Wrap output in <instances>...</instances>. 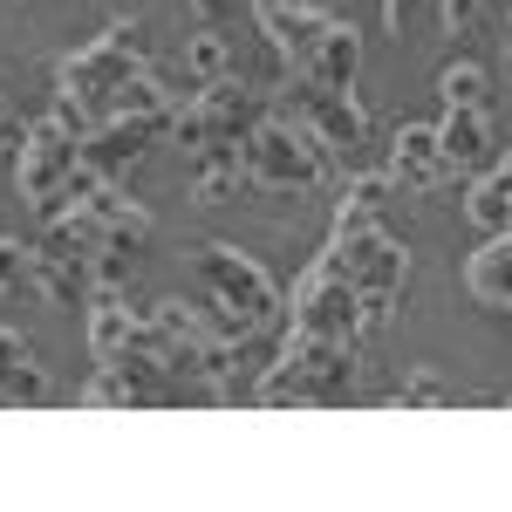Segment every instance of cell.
Segmentation results:
<instances>
[{
    "instance_id": "cell-1",
    "label": "cell",
    "mask_w": 512,
    "mask_h": 512,
    "mask_svg": "<svg viewBox=\"0 0 512 512\" xmlns=\"http://www.w3.org/2000/svg\"><path fill=\"white\" fill-rule=\"evenodd\" d=\"M144 69V28L137 21H117L103 35L76 48L62 69H55V117L69 123L76 137H89L96 123L117 110V89Z\"/></svg>"
},
{
    "instance_id": "cell-2",
    "label": "cell",
    "mask_w": 512,
    "mask_h": 512,
    "mask_svg": "<svg viewBox=\"0 0 512 512\" xmlns=\"http://www.w3.org/2000/svg\"><path fill=\"white\" fill-rule=\"evenodd\" d=\"M349 390H355V342L287 328V342H280V355L267 362L253 403H260V410H308V403H342Z\"/></svg>"
},
{
    "instance_id": "cell-3",
    "label": "cell",
    "mask_w": 512,
    "mask_h": 512,
    "mask_svg": "<svg viewBox=\"0 0 512 512\" xmlns=\"http://www.w3.org/2000/svg\"><path fill=\"white\" fill-rule=\"evenodd\" d=\"M192 274H198V287H205V321H212L219 335H233V342H253V335L280 315V294H274V280H267V267H260L253 253H239V246L198 239Z\"/></svg>"
},
{
    "instance_id": "cell-4",
    "label": "cell",
    "mask_w": 512,
    "mask_h": 512,
    "mask_svg": "<svg viewBox=\"0 0 512 512\" xmlns=\"http://www.w3.org/2000/svg\"><path fill=\"white\" fill-rule=\"evenodd\" d=\"M239 158H246V185H260V192H315L328 178V164H335V151L301 117L280 110V117H260L246 130Z\"/></svg>"
},
{
    "instance_id": "cell-5",
    "label": "cell",
    "mask_w": 512,
    "mask_h": 512,
    "mask_svg": "<svg viewBox=\"0 0 512 512\" xmlns=\"http://www.w3.org/2000/svg\"><path fill=\"white\" fill-rule=\"evenodd\" d=\"M76 164H82V137L48 110V117H35L28 130H21V151H14V192L28 198L35 212H48V205L62 198V185L76 178Z\"/></svg>"
},
{
    "instance_id": "cell-6",
    "label": "cell",
    "mask_w": 512,
    "mask_h": 512,
    "mask_svg": "<svg viewBox=\"0 0 512 512\" xmlns=\"http://www.w3.org/2000/svg\"><path fill=\"white\" fill-rule=\"evenodd\" d=\"M253 123H260V96L239 76H219V82H198L192 96L171 110V137H178L185 151L212 144V137H239V144H246Z\"/></svg>"
},
{
    "instance_id": "cell-7",
    "label": "cell",
    "mask_w": 512,
    "mask_h": 512,
    "mask_svg": "<svg viewBox=\"0 0 512 512\" xmlns=\"http://www.w3.org/2000/svg\"><path fill=\"white\" fill-rule=\"evenodd\" d=\"M280 110L308 123L335 158H355V144H369V110H362L355 89H321V82H308V76H287Z\"/></svg>"
},
{
    "instance_id": "cell-8",
    "label": "cell",
    "mask_w": 512,
    "mask_h": 512,
    "mask_svg": "<svg viewBox=\"0 0 512 512\" xmlns=\"http://www.w3.org/2000/svg\"><path fill=\"white\" fill-rule=\"evenodd\" d=\"M355 308H362V294H355V280L342 274L335 246L294 280V301H287L294 328H308V335H342V342H355Z\"/></svg>"
},
{
    "instance_id": "cell-9",
    "label": "cell",
    "mask_w": 512,
    "mask_h": 512,
    "mask_svg": "<svg viewBox=\"0 0 512 512\" xmlns=\"http://www.w3.org/2000/svg\"><path fill=\"white\" fill-rule=\"evenodd\" d=\"M335 260L355 280V294H403V280H410V253H403V239L383 233V219L335 233Z\"/></svg>"
},
{
    "instance_id": "cell-10",
    "label": "cell",
    "mask_w": 512,
    "mask_h": 512,
    "mask_svg": "<svg viewBox=\"0 0 512 512\" xmlns=\"http://www.w3.org/2000/svg\"><path fill=\"white\" fill-rule=\"evenodd\" d=\"M130 349H158V342H151V315H137L123 287L96 280V287H89V355H96V362H117V355H130Z\"/></svg>"
},
{
    "instance_id": "cell-11",
    "label": "cell",
    "mask_w": 512,
    "mask_h": 512,
    "mask_svg": "<svg viewBox=\"0 0 512 512\" xmlns=\"http://www.w3.org/2000/svg\"><path fill=\"white\" fill-rule=\"evenodd\" d=\"M390 178L410 192H437V185H458V171L444 164V137L437 123H403L390 144Z\"/></svg>"
},
{
    "instance_id": "cell-12",
    "label": "cell",
    "mask_w": 512,
    "mask_h": 512,
    "mask_svg": "<svg viewBox=\"0 0 512 512\" xmlns=\"http://www.w3.org/2000/svg\"><path fill=\"white\" fill-rule=\"evenodd\" d=\"M158 137H164V130H158V123H144V117H103L89 137H82V164H89L96 178H123V171L144 158Z\"/></svg>"
},
{
    "instance_id": "cell-13",
    "label": "cell",
    "mask_w": 512,
    "mask_h": 512,
    "mask_svg": "<svg viewBox=\"0 0 512 512\" xmlns=\"http://www.w3.org/2000/svg\"><path fill=\"white\" fill-rule=\"evenodd\" d=\"M437 137H444V164H451L458 178H478V171H492V164H499L492 110H444Z\"/></svg>"
},
{
    "instance_id": "cell-14",
    "label": "cell",
    "mask_w": 512,
    "mask_h": 512,
    "mask_svg": "<svg viewBox=\"0 0 512 512\" xmlns=\"http://www.w3.org/2000/svg\"><path fill=\"white\" fill-rule=\"evenodd\" d=\"M287 76H308V82H321V89H355V76H362V35H355L349 21L328 14L315 55H308L301 69H287Z\"/></svg>"
},
{
    "instance_id": "cell-15",
    "label": "cell",
    "mask_w": 512,
    "mask_h": 512,
    "mask_svg": "<svg viewBox=\"0 0 512 512\" xmlns=\"http://www.w3.org/2000/svg\"><path fill=\"white\" fill-rule=\"evenodd\" d=\"M465 287H472L478 308L512 315V233H485V246L472 253V267H465Z\"/></svg>"
},
{
    "instance_id": "cell-16",
    "label": "cell",
    "mask_w": 512,
    "mask_h": 512,
    "mask_svg": "<svg viewBox=\"0 0 512 512\" xmlns=\"http://www.w3.org/2000/svg\"><path fill=\"white\" fill-rule=\"evenodd\" d=\"M89 287H96L89 260L55 253V246H35V294L48 308H89Z\"/></svg>"
},
{
    "instance_id": "cell-17",
    "label": "cell",
    "mask_w": 512,
    "mask_h": 512,
    "mask_svg": "<svg viewBox=\"0 0 512 512\" xmlns=\"http://www.w3.org/2000/svg\"><path fill=\"white\" fill-rule=\"evenodd\" d=\"M465 219L478 233H512V158H499L492 171H478L465 192Z\"/></svg>"
},
{
    "instance_id": "cell-18",
    "label": "cell",
    "mask_w": 512,
    "mask_h": 512,
    "mask_svg": "<svg viewBox=\"0 0 512 512\" xmlns=\"http://www.w3.org/2000/svg\"><path fill=\"white\" fill-rule=\"evenodd\" d=\"M396 192L390 171H362V178H349L342 185V198H335V233H355V226H376L383 219V198Z\"/></svg>"
},
{
    "instance_id": "cell-19",
    "label": "cell",
    "mask_w": 512,
    "mask_h": 512,
    "mask_svg": "<svg viewBox=\"0 0 512 512\" xmlns=\"http://www.w3.org/2000/svg\"><path fill=\"white\" fill-rule=\"evenodd\" d=\"M185 76H192V82L233 76V41L219 35V28H198V35L185 41Z\"/></svg>"
},
{
    "instance_id": "cell-20",
    "label": "cell",
    "mask_w": 512,
    "mask_h": 512,
    "mask_svg": "<svg viewBox=\"0 0 512 512\" xmlns=\"http://www.w3.org/2000/svg\"><path fill=\"white\" fill-rule=\"evenodd\" d=\"M437 89H444V110H492V82L478 62H451L437 76Z\"/></svg>"
},
{
    "instance_id": "cell-21",
    "label": "cell",
    "mask_w": 512,
    "mask_h": 512,
    "mask_svg": "<svg viewBox=\"0 0 512 512\" xmlns=\"http://www.w3.org/2000/svg\"><path fill=\"white\" fill-rule=\"evenodd\" d=\"M21 287H35V246L0 239V294H21Z\"/></svg>"
},
{
    "instance_id": "cell-22",
    "label": "cell",
    "mask_w": 512,
    "mask_h": 512,
    "mask_svg": "<svg viewBox=\"0 0 512 512\" xmlns=\"http://www.w3.org/2000/svg\"><path fill=\"white\" fill-rule=\"evenodd\" d=\"M396 301H403V294H362V308H355V342H376V335H390Z\"/></svg>"
},
{
    "instance_id": "cell-23",
    "label": "cell",
    "mask_w": 512,
    "mask_h": 512,
    "mask_svg": "<svg viewBox=\"0 0 512 512\" xmlns=\"http://www.w3.org/2000/svg\"><path fill=\"white\" fill-rule=\"evenodd\" d=\"M396 403H403V410H444V403H451V390L437 383L431 369H417V376H410V383L396 390Z\"/></svg>"
},
{
    "instance_id": "cell-24",
    "label": "cell",
    "mask_w": 512,
    "mask_h": 512,
    "mask_svg": "<svg viewBox=\"0 0 512 512\" xmlns=\"http://www.w3.org/2000/svg\"><path fill=\"white\" fill-rule=\"evenodd\" d=\"M41 396H48V376H41V362L28 355V362L14 369V383L0 390V403H41Z\"/></svg>"
},
{
    "instance_id": "cell-25",
    "label": "cell",
    "mask_w": 512,
    "mask_h": 512,
    "mask_svg": "<svg viewBox=\"0 0 512 512\" xmlns=\"http://www.w3.org/2000/svg\"><path fill=\"white\" fill-rule=\"evenodd\" d=\"M239 7L253 14V0H192V21H198V28H226Z\"/></svg>"
},
{
    "instance_id": "cell-26",
    "label": "cell",
    "mask_w": 512,
    "mask_h": 512,
    "mask_svg": "<svg viewBox=\"0 0 512 512\" xmlns=\"http://www.w3.org/2000/svg\"><path fill=\"white\" fill-rule=\"evenodd\" d=\"M478 21H485V0H444V28L451 35H472Z\"/></svg>"
},
{
    "instance_id": "cell-27",
    "label": "cell",
    "mask_w": 512,
    "mask_h": 512,
    "mask_svg": "<svg viewBox=\"0 0 512 512\" xmlns=\"http://www.w3.org/2000/svg\"><path fill=\"white\" fill-rule=\"evenodd\" d=\"M7 151H21V117H14V103L0 96V158H7Z\"/></svg>"
},
{
    "instance_id": "cell-28",
    "label": "cell",
    "mask_w": 512,
    "mask_h": 512,
    "mask_svg": "<svg viewBox=\"0 0 512 512\" xmlns=\"http://www.w3.org/2000/svg\"><path fill=\"white\" fill-rule=\"evenodd\" d=\"M410 7H417V0H383V14H390V28H396V35L410 28Z\"/></svg>"
},
{
    "instance_id": "cell-29",
    "label": "cell",
    "mask_w": 512,
    "mask_h": 512,
    "mask_svg": "<svg viewBox=\"0 0 512 512\" xmlns=\"http://www.w3.org/2000/svg\"><path fill=\"white\" fill-rule=\"evenodd\" d=\"M499 41H506V62H512V14H506V35H499Z\"/></svg>"
}]
</instances>
